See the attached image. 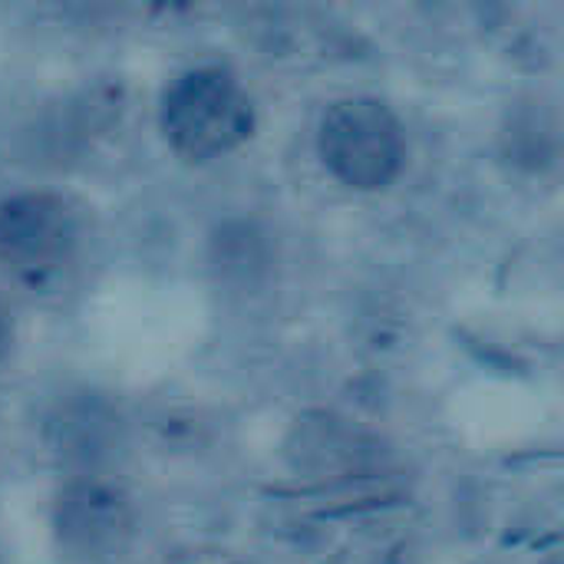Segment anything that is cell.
Returning <instances> with one entry per match:
<instances>
[{"instance_id":"7a4b0ae2","label":"cell","mask_w":564,"mask_h":564,"mask_svg":"<svg viewBox=\"0 0 564 564\" xmlns=\"http://www.w3.org/2000/svg\"><path fill=\"white\" fill-rule=\"evenodd\" d=\"M83 218L76 205L50 188L0 198V271L26 288H56L79 258Z\"/></svg>"},{"instance_id":"8992f818","label":"cell","mask_w":564,"mask_h":564,"mask_svg":"<svg viewBox=\"0 0 564 564\" xmlns=\"http://www.w3.org/2000/svg\"><path fill=\"white\" fill-rule=\"evenodd\" d=\"M13 344H17V321H13V314H10L7 301L0 297V364L10 357Z\"/></svg>"},{"instance_id":"6da1fadb","label":"cell","mask_w":564,"mask_h":564,"mask_svg":"<svg viewBox=\"0 0 564 564\" xmlns=\"http://www.w3.org/2000/svg\"><path fill=\"white\" fill-rule=\"evenodd\" d=\"M159 122L175 155L212 162L251 139L254 102L231 69L195 66L169 83Z\"/></svg>"},{"instance_id":"277c9868","label":"cell","mask_w":564,"mask_h":564,"mask_svg":"<svg viewBox=\"0 0 564 564\" xmlns=\"http://www.w3.org/2000/svg\"><path fill=\"white\" fill-rule=\"evenodd\" d=\"M135 535L132 499L109 479L83 473L53 499V539L76 564L116 562Z\"/></svg>"},{"instance_id":"3957f363","label":"cell","mask_w":564,"mask_h":564,"mask_svg":"<svg viewBox=\"0 0 564 564\" xmlns=\"http://www.w3.org/2000/svg\"><path fill=\"white\" fill-rule=\"evenodd\" d=\"M317 152L337 182L357 192H377L387 188L403 169V126L380 99H340L321 119Z\"/></svg>"},{"instance_id":"5b68a950","label":"cell","mask_w":564,"mask_h":564,"mask_svg":"<svg viewBox=\"0 0 564 564\" xmlns=\"http://www.w3.org/2000/svg\"><path fill=\"white\" fill-rule=\"evenodd\" d=\"M116 440V413L89 390L59 397L43 416V443L66 463L89 466Z\"/></svg>"}]
</instances>
